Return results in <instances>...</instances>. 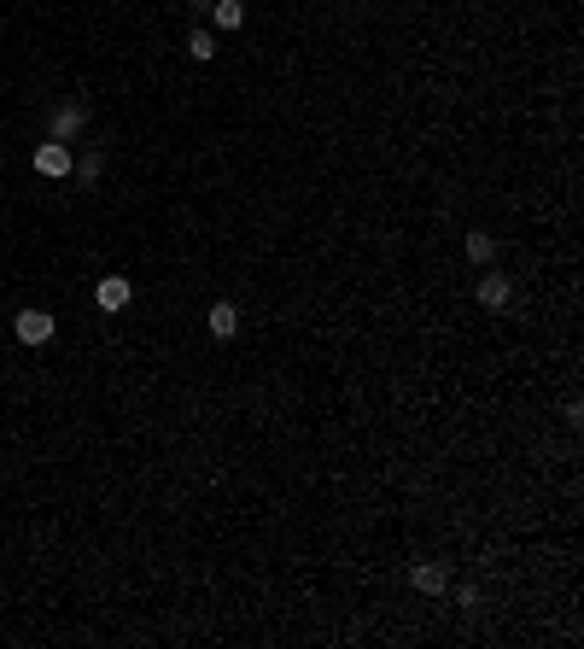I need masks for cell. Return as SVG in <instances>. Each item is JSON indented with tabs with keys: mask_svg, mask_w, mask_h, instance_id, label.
Wrapping results in <instances>:
<instances>
[{
	"mask_svg": "<svg viewBox=\"0 0 584 649\" xmlns=\"http://www.w3.org/2000/svg\"><path fill=\"white\" fill-rule=\"evenodd\" d=\"M88 123V99H65V106H53V123H47V141H76Z\"/></svg>",
	"mask_w": 584,
	"mask_h": 649,
	"instance_id": "cell-1",
	"label": "cell"
},
{
	"mask_svg": "<svg viewBox=\"0 0 584 649\" xmlns=\"http://www.w3.org/2000/svg\"><path fill=\"white\" fill-rule=\"evenodd\" d=\"M12 334L24 339V345H47V339L59 334V322H53V311H18L12 316Z\"/></svg>",
	"mask_w": 584,
	"mask_h": 649,
	"instance_id": "cell-2",
	"label": "cell"
},
{
	"mask_svg": "<svg viewBox=\"0 0 584 649\" xmlns=\"http://www.w3.org/2000/svg\"><path fill=\"white\" fill-rule=\"evenodd\" d=\"M70 164H76V158H70L65 141H42V146H36V170L53 176V182H59V176H70Z\"/></svg>",
	"mask_w": 584,
	"mask_h": 649,
	"instance_id": "cell-3",
	"label": "cell"
},
{
	"mask_svg": "<svg viewBox=\"0 0 584 649\" xmlns=\"http://www.w3.org/2000/svg\"><path fill=\"white\" fill-rule=\"evenodd\" d=\"M409 585H415V591H427V597H438L450 585V567H438V562H415L409 567Z\"/></svg>",
	"mask_w": 584,
	"mask_h": 649,
	"instance_id": "cell-4",
	"label": "cell"
},
{
	"mask_svg": "<svg viewBox=\"0 0 584 649\" xmlns=\"http://www.w3.org/2000/svg\"><path fill=\"white\" fill-rule=\"evenodd\" d=\"M94 305L99 311H129V281L123 275H106V281L94 287Z\"/></svg>",
	"mask_w": 584,
	"mask_h": 649,
	"instance_id": "cell-5",
	"label": "cell"
},
{
	"mask_svg": "<svg viewBox=\"0 0 584 649\" xmlns=\"http://www.w3.org/2000/svg\"><path fill=\"white\" fill-rule=\"evenodd\" d=\"M205 328H210L217 339H234V334H240V311H234V305H210Z\"/></svg>",
	"mask_w": 584,
	"mask_h": 649,
	"instance_id": "cell-6",
	"label": "cell"
},
{
	"mask_svg": "<svg viewBox=\"0 0 584 649\" xmlns=\"http://www.w3.org/2000/svg\"><path fill=\"white\" fill-rule=\"evenodd\" d=\"M210 24L217 29H240L246 24V0H217V6H210Z\"/></svg>",
	"mask_w": 584,
	"mask_h": 649,
	"instance_id": "cell-7",
	"label": "cell"
},
{
	"mask_svg": "<svg viewBox=\"0 0 584 649\" xmlns=\"http://www.w3.org/2000/svg\"><path fill=\"white\" fill-rule=\"evenodd\" d=\"M187 59H199V65H205V59H217V29H187Z\"/></svg>",
	"mask_w": 584,
	"mask_h": 649,
	"instance_id": "cell-8",
	"label": "cell"
},
{
	"mask_svg": "<svg viewBox=\"0 0 584 649\" xmlns=\"http://www.w3.org/2000/svg\"><path fill=\"white\" fill-rule=\"evenodd\" d=\"M509 293H515V287L502 281V275H485V281H479V305H485V311H502V305H509Z\"/></svg>",
	"mask_w": 584,
	"mask_h": 649,
	"instance_id": "cell-9",
	"label": "cell"
},
{
	"mask_svg": "<svg viewBox=\"0 0 584 649\" xmlns=\"http://www.w3.org/2000/svg\"><path fill=\"white\" fill-rule=\"evenodd\" d=\"M99 170H106V153H83V164H70V176H76L83 187H94V182H99Z\"/></svg>",
	"mask_w": 584,
	"mask_h": 649,
	"instance_id": "cell-10",
	"label": "cell"
},
{
	"mask_svg": "<svg viewBox=\"0 0 584 649\" xmlns=\"http://www.w3.org/2000/svg\"><path fill=\"white\" fill-rule=\"evenodd\" d=\"M468 257H473V264H491V257H497V241H491L485 228H473V234H468Z\"/></svg>",
	"mask_w": 584,
	"mask_h": 649,
	"instance_id": "cell-11",
	"label": "cell"
},
{
	"mask_svg": "<svg viewBox=\"0 0 584 649\" xmlns=\"http://www.w3.org/2000/svg\"><path fill=\"white\" fill-rule=\"evenodd\" d=\"M181 6H193V12H210V6H217V0H181Z\"/></svg>",
	"mask_w": 584,
	"mask_h": 649,
	"instance_id": "cell-12",
	"label": "cell"
}]
</instances>
